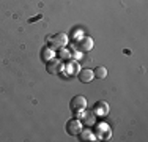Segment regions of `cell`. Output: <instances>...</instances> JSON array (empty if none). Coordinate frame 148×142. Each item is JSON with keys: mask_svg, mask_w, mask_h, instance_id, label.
<instances>
[{"mask_svg": "<svg viewBox=\"0 0 148 142\" xmlns=\"http://www.w3.org/2000/svg\"><path fill=\"white\" fill-rule=\"evenodd\" d=\"M69 108H71L73 112H80L87 109V99L82 95H76L71 101H69Z\"/></svg>", "mask_w": 148, "mask_h": 142, "instance_id": "5", "label": "cell"}, {"mask_svg": "<svg viewBox=\"0 0 148 142\" xmlns=\"http://www.w3.org/2000/svg\"><path fill=\"white\" fill-rule=\"evenodd\" d=\"M93 74L98 79H106V77H107V68H106V66H96V68L93 70Z\"/></svg>", "mask_w": 148, "mask_h": 142, "instance_id": "14", "label": "cell"}, {"mask_svg": "<svg viewBox=\"0 0 148 142\" xmlns=\"http://www.w3.org/2000/svg\"><path fill=\"white\" fill-rule=\"evenodd\" d=\"M41 17H43V14H38V16H35V17H32L30 19V22H35V21H40Z\"/></svg>", "mask_w": 148, "mask_h": 142, "instance_id": "16", "label": "cell"}, {"mask_svg": "<svg viewBox=\"0 0 148 142\" xmlns=\"http://www.w3.org/2000/svg\"><path fill=\"white\" fill-rule=\"evenodd\" d=\"M82 128H84V123L80 122V119H76V117H74V119L66 122V133H68L69 136H77Z\"/></svg>", "mask_w": 148, "mask_h": 142, "instance_id": "4", "label": "cell"}, {"mask_svg": "<svg viewBox=\"0 0 148 142\" xmlns=\"http://www.w3.org/2000/svg\"><path fill=\"white\" fill-rule=\"evenodd\" d=\"M80 122H82L85 126H93L95 123H96V115L93 114V111H88V112L84 111L82 117H80Z\"/></svg>", "mask_w": 148, "mask_h": 142, "instance_id": "10", "label": "cell"}, {"mask_svg": "<svg viewBox=\"0 0 148 142\" xmlns=\"http://www.w3.org/2000/svg\"><path fill=\"white\" fill-rule=\"evenodd\" d=\"M82 37H84V30H82V28H74V30L71 32V38L74 41H79Z\"/></svg>", "mask_w": 148, "mask_h": 142, "instance_id": "15", "label": "cell"}, {"mask_svg": "<svg viewBox=\"0 0 148 142\" xmlns=\"http://www.w3.org/2000/svg\"><path fill=\"white\" fill-rule=\"evenodd\" d=\"M93 133L96 136V139H103V141H109L112 136V128L107 123L101 122V123H95L93 125Z\"/></svg>", "mask_w": 148, "mask_h": 142, "instance_id": "2", "label": "cell"}, {"mask_svg": "<svg viewBox=\"0 0 148 142\" xmlns=\"http://www.w3.org/2000/svg\"><path fill=\"white\" fill-rule=\"evenodd\" d=\"M54 57H55V49L51 48L49 44L41 49V60H43V62H49V60L54 59Z\"/></svg>", "mask_w": 148, "mask_h": 142, "instance_id": "12", "label": "cell"}, {"mask_svg": "<svg viewBox=\"0 0 148 142\" xmlns=\"http://www.w3.org/2000/svg\"><path fill=\"white\" fill-rule=\"evenodd\" d=\"M80 70L82 68H80L79 60H74V59L66 60V63H65V74L66 76H77Z\"/></svg>", "mask_w": 148, "mask_h": 142, "instance_id": "6", "label": "cell"}, {"mask_svg": "<svg viewBox=\"0 0 148 142\" xmlns=\"http://www.w3.org/2000/svg\"><path fill=\"white\" fill-rule=\"evenodd\" d=\"M77 76H79V81H80V82H84V84H88V82H91V81L95 79L93 70H90V68H84V70H80Z\"/></svg>", "mask_w": 148, "mask_h": 142, "instance_id": "9", "label": "cell"}, {"mask_svg": "<svg viewBox=\"0 0 148 142\" xmlns=\"http://www.w3.org/2000/svg\"><path fill=\"white\" fill-rule=\"evenodd\" d=\"M77 136H79L80 141H98L95 133H93V130H90V128H82Z\"/></svg>", "mask_w": 148, "mask_h": 142, "instance_id": "11", "label": "cell"}, {"mask_svg": "<svg viewBox=\"0 0 148 142\" xmlns=\"http://www.w3.org/2000/svg\"><path fill=\"white\" fill-rule=\"evenodd\" d=\"M91 111L96 117H106L109 114V104L106 101H96Z\"/></svg>", "mask_w": 148, "mask_h": 142, "instance_id": "8", "label": "cell"}, {"mask_svg": "<svg viewBox=\"0 0 148 142\" xmlns=\"http://www.w3.org/2000/svg\"><path fill=\"white\" fill-rule=\"evenodd\" d=\"M58 59L60 60H69V59H73V55H71V49L69 48H66V46H63V48H60L58 49Z\"/></svg>", "mask_w": 148, "mask_h": 142, "instance_id": "13", "label": "cell"}, {"mask_svg": "<svg viewBox=\"0 0 148 142\" xmlns=\"http://www.w3.org/2000/svg\"><path fill=\"white\" fill-rule=\"evenodd\" d=\"M46 70L51 74H60L65 70V63H63V60H60L58 57H54V59H51L49 62H46Z\"/></svg>", "mask_w": 148, "mask_h": 142, "instance_id": "3", "label": "cell"}, {"mask_svg": "<svg viewBox=\"0 0 148 142\" xmlns=\"http://www.w3.org/2000/svg\"><path fill=\"white\" fill-rule=\"evenodd\" d=\"M68 41H69V37L66 33H63V32L47 37V44L54 49H60L63 46H68Z\"/></svg>", "mask_w": 148, "mask_h": 142, "instance_id": "1", "label": "cell"}, {"mask_svg": "<svg viewBox=\"0 0 148 142\" xmlns=\"http://www.w3.org/2000/svg\"><path fill=\"white\" fill-rule=\"evenodd\" d=\"M76 46H77V51H80L84 54V52H88L93 49L95 43H93V38L91 37H85V35H84L79 41H76Z\"/></svg>", "mask_w": 148, "mask_h": 142, "instance_id": "7", "label": "cell"}]
</instances>
